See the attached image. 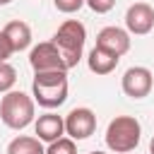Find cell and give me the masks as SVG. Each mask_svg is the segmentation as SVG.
<instances>
[{"mask_svg": "<svg viewBox=\"0 0 154 154\" xmlns=\"http://www.w3.org/2000/svg\"><path fill=\"white\" fill-rule=\"evenodd\" d=\"M31 96L43 108H58L67 99V75L65 70L36 72L31 82Z\"/></svg>", "mask_w": 154, "mask_h": 154, "instance_id": "obj_1", "label": "cell"}, {"mask_svg": "<svg viewBox=\"0 0 154 154\" xmlns=\"http://www.w3.org/2000/svg\"><path fill=\"white\" fill-rule=\"evenodd\" d=\"M84 41H87V29L82 22L77 19H67L58 26L55 36H53V43L55 48L60 51V58L65 63L67 70H72L79 60H82V53H84Z\"/></svg>", "mask_w": 154, "mask_h": 154, "instance_id": "obj_2", "label": "cell"}, {"mask_svg": "<svg viewBox=\"0 0 154 154\" xmlns=\"http://www.w3.org/2000/svg\"><path fill=\"white\" fill-rule=\"evenodd\" d=\"M142 125L135 116H116L106 128V147L116 154H128L140 144Z\"/></svg>", "mask_w": 154, "mask_h": 154, "instance_id": "obj_3", "label": "cell"}, {"mask_svg": "<svg viewBox=\"0 0 154 154\" xmlns=\"http://www.w3.org/2000/svg\"><path fill=\"white\" fill-rule=\"evenodd\" d=\"M0 120L12 130H24L34 123V99L24 91H5L0 101Z\"/></svg>", "mask_w": 154, "mask_h": 154, "instance_id": "obj_4", "label": "cell"}, {"mask_svg": "<svg viewBox=\"0 0 154 154\" xmlns=\"http://www.w3.org/2000/svg\"><path fill=\"white\" fill-rule=\"evenodd\" d=\"M120 87H123L125 96H130V99H144V96H149V91L154 87V75L147 67H142V65L128 67L125 75H123V79H120Z\"/></svg>", "mask_w": 154, "mask_h": 154, "instance_id": "obj_5", "label": "cell"}, {"mask_svg": "<svg viewBox=\"0 0 154 154\" xmlns=\"http://www.w3.org/2000/svg\"><path fill=\"white\" fill-rule=\"evenodd\" d=\"M65 132L70 135V140H87L96 132V116L91 108H72L67 116H65Z\"/></svg>", "mask_w": 154, "mask_h": 154, "instance_id": "obj_6", "label": "cell"}, {"mask_svg": "<svg viewBox=\"0 0 154 154\" xmlns=\"http://www.w3.org/2000/svg\"><path fill=\"white\" fill-rule=\"evenodd\" d=\"M29 65L34 67V72H48V70H65L67 72V67L60 58V51L55 48L53 41H43L38 46H34L29 53Z\"/></svg>", "mask_w": 154, "mask_h": 154, "instance_id": "obj_7", "label": "cell"}, {"mask_svg": "<svg viewBox=\"0 0 154 154\" xmlns=\"http://www.w3.org/2000/svg\"><path fill=\"white\" fill-rule=\"evenodd\" d=\"M125 26H128V34H135V36L149 34L154 29V7L149 2L130 5L125 12Z\"/></svg>", "mask_w": 154, "mask_h": 154, "instance_id": "obj_8", "label": "cell"}, {"mask_svg": "<svg viewBox=\"0 0 154 154\" xmlns=\"http://www.w3.org/2000/svg\"><path fill=\"white\" fill-rule=\"evenodd\" d=\"M96 46L99 48H106L111 51L113 55H125L130 51V34L120 26H103L99 34H96Z\"/></svg>", "mask_w": 154, "mask_h": 154, "instance_id": "obj_9", "label": "cell"}, {"mask_svg": "<svg viewBox=\"0 0 154 154\" xmlns=\"http://www.w3.org/2000/svg\"><path fill=\"white\" fill-rule=\"evenodd\" d=\"M34 130L41 142H53L65 135V118H60L58 113H43L34 123Z\"/></svg>", "mask_w": 154, "mask_h": 154, "instance_id": "obj_10", "label": "cell"}, {"mask_svg": "<svg viewBox=\"0 0 154 154\" xmlns=\"http://www.w3.org/2000/svg\"><path fill=\"white\" fill-rule=\"evenodd\" d=\"M118 60H120L118 55H113L111 51L99 48V46H94L89 51V55H87V65H89V70L94 75H108V72H113L116 65H118Z\"/></svg>", "mask_w": 154, "mask_h": 154, "instance_id": "obj_11", "label": "cell"}, {"mask_svg": "<svg viewBox=\"0 0 154 154\" xmlns=\"http://www.w3.org/2000/svg\"><path fill=\"white\" fill-rule=\"evenodd\" d=\"M2 34L7 36V41H10V46H12L14 53L26 51L29 43H31V29H29L26 22H19V19L17 22H7L5 29H2Z\"/></svg>", "mask_w": 154, "mask_h": 154, "instance_id": "obj_12", "label": "cell"}, {"mask_svg": "<svg viewBox=\"0 0 154 154\" xmlns=\"http://www.w3.org/2000/svg\"><path fill=\"white\" fill-rule=\"evenodd\" d=\"M7 154H46V149H43V144H41L38 137L19 135V137H14L7 144Z\"/></svg>", "mask_w": 154, "mask_h": 154, "instance_id": "obj_13", "label": "cell"}, {"mask_svg": "<svg viewBox=\"0 0 154 154\" xmlns=\"http://www.w3.org/2000/svg\"><path fill=\"white\" fill-rule=\"evenodd\" d=\"M46 154H77L75 140H70V137H58V140L48 142V149H46Z\"/></svg>", "mask_w": 154, "mask_h": 154, "instance_id": "obj_14", "label": "cell"}, {"mask_svg": "<svg viewBox=\"0 0 154 154\" xmlns=\"http://www.w3.org/2000/svg\"><path fill=\"white\" fill-rule=\"evenodd\" d=\"M14 82H17V70H14L7 60L0 63V94L10 91V89L14 87Z\"/></svg>", "mask_w": 154, "mask_h": 154, "instance_id": "obj_15", "label": "cell"}, {"mask_svg": "<svg viewBox=\"0 0 154 154\" xmlns=\"http://www.w3.org/2000/svg\"><path fill=\"white\" fill-rule=\"evenodd\" d=\"M53 5H55V10H58V12H65V14H72V12H77V10H82V5H84V0H53Z\"/></svg>", "mask_w": 154, "mask_h": 154, "instance_id": "obj_16", "label": "cell"}, {"mask_svg": "<svg viewBox=\"0 0 154 154\" xmlns=\"http://www.w3.org/2000/svg\"><path fill=\"white\" fill-rule=\"evenodd\" d=\"M84 5H89V10L96 12V14H106V12L113 10L116 0H84Z\"/></svg>", "mask_w": 154, "mask_h": 154, "instance_id": "obj_17", "label": "cell"}, {"mask_svg": "<svg viewBox=\"0 0 154 154\" xmlns=\"http://www.w3.org/2000/svg\"><path fill=\"white\" fill-rule=\"evenodd\" d=\"M14 51H12V46H10V41H7V36L0 31V63H5L10 55H12Z\"/></svg>", "mask_w": 154, "mask_h": 154, "instance_id": "obj_18", "label": "cell"}, {"mask_svg": "<svg viewBox=\"0 0 154 154\" xmlns=\"http://www.w3.org/2000/svg\"><path fill=\"white\" fill-rule=\"evenodd\" d=\"M149 152L154 154V137H152V142H149Z\"/></svg>", "mask_w": 154, "mask_h": 154, "instance_id": "obj_19", "label": "cell"}, {"mask_svg": "<svg viewBox=\"0 0 154 154\" xmlns=\"http://www.w3.org/2000/svg\"><path fill=\"white\" fill-rule=\"evenodd\" d=\"M10 2H12V0H0V5H10Z\"/></svg>", "mask_w": 154, "mask_h": 154, "instance_id": "obj_20", "label": "cell"}, {"mask_svg": "<svg viewBox=\"0 0 154 154\" xmlns=\"http://www.w3.org/2000/svg\"><path fill=\"white\" fill-rule=\"evenodd\" d=\"M89 154H106V152H89Z\"/></svg>", "mask_w": 154, "mask_h": 154, "instance_id": "obj_21", "label": "cell"}]
</instances>
